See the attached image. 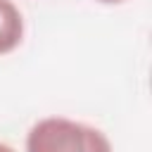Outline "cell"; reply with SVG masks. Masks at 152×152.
I'll return each mask as SVG.
<instances>
[{
    "mask_svg": "<svg viewBox=\"0 0 152 152\" xmlns=\"http://www.w3.org/2000/svg\"><path fill=\"white\" fill-rule=\"evenodd\" d=\"M26 152H114L109 138L83 121L69 116H45L36 121L24 142Z\"/></svg>",
    "mask_w": 152,
    "mask_h": 152,
    "instance_id": "obj_1",
    "label": "cell"
},
{
    "mask_svg": "<svg viewBox=\"0 0 152 152\" xmlns=\"http://www.w3.org/2000/svg\"><path fill=\"white\" fill-rule=\"evenodd\" d=\"M24 40V14L12 0H0V55L14 52Z\"/></svg>",
    "mask_w": 152,
    "mask_h": 152,
    "instance_id": "obj_2",
    "label": "cell"
},
{
    "mask_svg": "<svg viewBox=\"0 0 152 152\" xmlns=\"http://www.w3.org/2000/svg\"><path fill=\"white\" fill-rule=\"evenodd\" d=\"M0 152H17L12 145H7V142H0Z\"/></svg>",
    "mask_w": 152,
    "mask_h": 152,
    "instance_id": "obj_3",
    "label": "cell"
},
{
    "mask_svg": "<svg viewBox=\"0 0 152 152\" xmlns=\"http://www.w3.org/2000/svg\"><path fill=\"white\" fill-rule=\"evenodd\" d=\"M97 2H104V5H114V2H124V0H97Z\"/></svg>",
    "mask_w": 152,
    "mask_h": 152,
    "instance_id": "obj_4",
    "label": "cell"
}]
</instances>
